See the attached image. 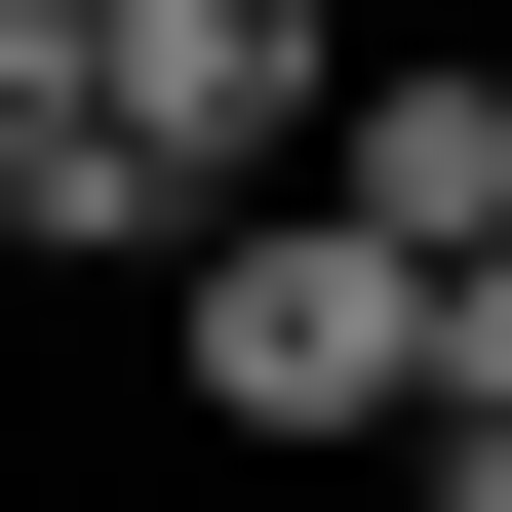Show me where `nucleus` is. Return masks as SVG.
I'll list each match as a JSON object with an SVG mask.
<instances>
[{
    "mask_svg": "<svg viewBox=\"0 0 512 512\" xmlns=\"http://www.w3.org/2000/svg\"><path fill=\"white\" fill-rule=\"evenodd\" d=\"M158 355H197V434H434V276H394V237H316V197L158 237Z\"/></svg>",
    "mask_w": 512,
    "mask_h": 512,
    "instance_id": "nucleus-1",
    "label": "nucleus"
},
{
    "mask_svg": "<svg viewBox=\"0 0 512 512\" xmlns=\"http://www.w3.org/2000/svg\"><path fill=\"white\" fill-rule=\"evenodd\" d=\"M394 512H512V434H394Z\"/></svg>",
    "mask_w": 512,
    "mask_h": 512,
    "instance_id": "nucleus-6",
    "label": "nucleus"
},
{
    "mask_svg": "<svg viewBox=\"0 0 512 512\" xmlns=\"http://www.w3.org/2000/svg\"><path fill=\"white\" fill-rule=\"evenodd\" d=\"M0 237H40V276H158V237H197V197L79 119V0H0Z\"/></svg>",
    "mask_w": 512,
    "mask_h": 512,
    "instance_id": "nucleus-4",
    "label": "nucleus"
},
{
    "mask_svg": "<svg viewBox=\"0 0 512 512\" xmlns=\"http://www.w3.org/2000/svg\"><path fill=\"white\" fill-rule=\"evenodd\" d=\"M276 197H316V237H394V276H473V237H512V79H473V40H355Z\"/></svg>",
    "mask_w": 512,
    "mask_h": 512,
    "instance_id": "nucleus-3",
    "label": "nucleus"
},
{
    "mask_svg": "<svg viewBox=\"0 0 512 512\" xmlns=\"http://www.w3.org/2000/svg\"><path fill=\"white\" fill-rule=\"evenodd\" d=\"M434 434H512V237H473V276H434Z\"/></svg>",
    "mask_w": 512,
    "mask_h": 512,
    "instance_id": "nucleus-5",
    "label": "nucleus"
},
{
    "mask_svg": "<svg viewBox=\"0 0 512 512\" xmlns=\"http://www.w3.org/2000/svg\"><path fill=\"white\" fill-rule=\"evenodd\" d=\"M316 40H434V0H316Z\"/></svg>",
    "mask_w": 512,
    "mask_h": 512,
    "instance_id": "nucleus-7",
    "label": "nucleus"
},
{
    "mask_svg": "<svg viewBox=\"0 0 512 512\" xmlns=\"http://www.w3.org/2000/svg\"><path fill=\"white\" fill-rule=\"evenodd\" d=\"M316 79H355V40H316V0H79V119H119V158L197 197V237H237V197H276V158H316Z\"/></svg>",
    "mask_w": 512,
    "mask_h": 512,
    "instance_id": "nucleus-2",
    "label": "nucleus"
}]
</instances>
